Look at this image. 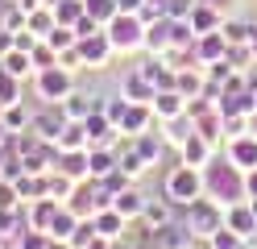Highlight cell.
Instances as JSON below:
<instances>
[{
    "mask_svg": "<svg viewBox=\"0 0 257 249\" xmlns=\"http://www.w3.org/2000/svg\"><path fill=\"white\" fill-rule=\"evenodd\" d=\"M203 195L216 199L220 208H232V204H245L249 187H245V171L228 158V154H216L212 162L203 166Z\"/></svg>",
    "mask_w": 257,
    "mask_h": 249,
    "instance_id": "cell-1",
    "label": "cell"
},
{
    "mask_svg": "<svg viewBox=\"0 0 257 249\" xmlns=\"http://www.w3.org/2000/svg\"><path fill=\"white\" fill-rule=\"evenodd\" d=\"M162 195L183 212L187 204L203 199V171L199 166H187V162H174L166 171V179H162Z\"/></svg>",
    "mask_w": 257,
    "mask_h": 249,
    "instance_id": "cell-2",
    "label": "cell"
},
{
    "mask_svg": "<svg viewBox=\"0 0 257 249\" xmlns=\"http://www.w3.org/2000/svg\"><path fill=\"white\" fill-rule=\"evenodd\" d=\"M104 29H108L112 46H116V54H137V50H146V21H141L137 13H116Z\"/></svg>",
    "mask_w": 257,
    "mask_h": 249,
    "instance_id": "cell-3",
    "label": "cell"
},
{
    "mask_svg": "<svg viewBox=\"0 0 257 249\" xmlns=\"http://www.w3.org/2000/svg\"><path fill=\"white\" fill-rule=\"evenodd\" d=\"M75 88H79V79H75V71H67V66H46V71L34 75V92H38L42 104H62Z\"/></svg>",
    "mask_w": 257,
    "mask_h": 249,
    "instance_id": "cell-4",
    "label": "cell"
},
{
    "mask_svg": "<svg viewBox=\"0 0 257 249\" xmlns=\"http://www.w3.org/2000/svg\"><path fill=\"white\" fill-rule=\"evenodd\" d=\"M183 220H187V228L195 232V241H207L216 228H224V208L216 204V199H195V204H187L183 208Z\"/></svg>",
    "mask_w": 257,
    "mask_h": 249,
    "instance_id": "cell-5",
    "label": "cell"
},
{
    "mask_svg": "<svg viewBox=\"0 0 257 249\" xmlns=\"http://www.w3.org/2000/svg\"><path fill=\"white\" fill-rule=\"evenodd\" d=\"M79 50H83V62H87V71H104V66H108L112 58H116V46H112L108 29L91 33V38H79Z\"/></svg>",
    "mask_w": 257,
    "mask_h": 249,
    "instance_id": "cell-6",
    "label": "cell"
},
{
    "mask_svg": "<svg viewBox=\"0 0 257 249\" xmlns=\"http://www.w3.org/2000/svg\"><path fill=\"white\" fill-rule=\"evenodd\" d=\"M150 241L158 245V249H191L195 245V232L187 228V220H183V212L174 216L170 224H162V228H154L150 232Z\"/></svg>",
    "mask_w": 257,
    "mask_h": 249,
    "instance_id": "cell-7",
    "label": "cell"
},
{
    "mask_svg": "<svg viewBox=\"0 0 257 249\" xmlns=\"http://www.w3.org/2000/svg\"><path fill=\"white\" fill-rule=\"evenodd\" d=\"M71 121H67V112H62V104H42V108H34V133L42 141H58V133L67 129Z\"/></svg>",
    "mask_w": 257,
    "mask_h": 249,
    "instance_id": "cell-8",
    "label": "cell"
},
{
    "mask_svg": "<svg viewBox=\"0 0 257 249\" xmlns=\"http://www.w3.org/2000/svg\"><path fill=\"white\" fill-rule=\"evenodd\" d=\"M83 129H87V149H95V145H108V149H116L120 145V129L108 121V116L95 108L87 121H83Z\"/></svg>",
    "mask_w": 257,
    "mask_h": 249,
    "instance_id": "cell-9",
    "label": "cell"
},
{
    "mask_svg": "<svg viewBox=\"0 0 257 249\" xmlns=\"http://www.w3.org/2000/svg\"><path fill=\"white\" fill-rule=\"evenodd\" d=\"M191 54H195L199 66H212V62H220V58H228V42H224L220 29H216V33H199L195 46H191Z\"/></svg>",
    "mask_w": 257,
    "mask_h": 249,
    "instance_id": "cell-10",
    "label": "cell"
},
{
    "mask_svg": "<svg viewBox=\"0 0 257 249\" xmlns=\"http://www.w3.org/2000/svg\"><path fill=\"white\" fill-rule=\"evenodd\" d=\"M224 224H228L236 237H245V241H253V232H257V212H253V204L245 199V204H232V208H224Z\"/></svg>",
    "mask_w": 257,
    "mask_h": 249,
    "instance_id": "cell-11",
    "label": "cell"
},
{
    "mask_svg": "<svg viewBox=\"0 0 257 249\" xmlns=\"http://www.w3.org/2000/svg\"><path fill=\"white\" fill-rule=\"evenodd\" d=\"M174 216H179V208H174L170 199L162 195V199H146V212H141V220H137V224L146 228V237H150L154 228H162V224H170Z\"/></svg>",
    "mask_w": 257,
    "mask_h": 249,
    "instance_id": "cell-12",
    "label": "cell"
},
{
    "mask_svg": "<svg viewBox=\"0 0 257 249\" xmlns=\"http://www.w3.org/2000/svg\"><path fill=\"white\" fill-rule=\"evenodd\" d=\"M154 125H158V116H154L150 104H128L116 129L124 133V137H137V133H146V129H154Z\"/></svg>",
    "mask_w": 257,
    "mask_h": 249,
    "instance_id": "cell-13",
    "label": "cell"
},
{
    "mask_svg": "<svg viewBox=\"0 0 257 249\" xmlns=\"http://www.w3.org/2000/svg\"><path fill=\"white\" fill-rule=\"evenodd\" d=\"M146 199H150V195H141V191H137V183H128L124 191L112 195V208H116L128 224H137V220H141V212H146Z\"/></svg>",
    "mask_w": 257,
    "mask_h": 249,
    "instance_id": "cell-14",
    "label": "cell"
},
{
    "mask_svg": "<svg viewBox=\"0 0 257 249\" xmlns=\"http://www.w3.org/2000/svg\"><path fill=\"white\" fill-rule=\"evenodd\" d=\"M120 92H124L128 100H133V104H150V100L158 96V88H154V83L137 71V66H128V71L120 75Z\"/></svg>",
    "mask_w": 257,
    "mask_h": 249,
    "instance_id": "cell-15",
    "label": "cell"
},
{
    "mask_svg": "<svg viewBox=\"0 0 257 249\" xmlns=\"http://www.w3.org/2000/svg\"><path fill=\"white\" fill-rule=\"evenodd\" d=\"M58 208H62V199H50V195H42V199H34V204H25L29 228H38V232H50V224H54Z\"/></svg>",
    "mask_w": 257,
    "mask_h": 249,
    "instance_id": "cell-16",
    "label": "cell"
},
{
    "mask_svg": "<svg viewBox=\"0 0 257 249\" xmlns=\"http://www.w3.org/2000/svg\"><path fill=\"white\" fill-rule=\"evenodd\" d=\"M224 154H228L240 171H253V166H257V133H245V137L224 141Z\"/></svg>",
    "mask_w": 257,
    "mask_h": 249,
    "instance_id": "cell-17",
    "label": "cell"
},
{
    "mask_svg": "<svg viewBox=\"0 0 257 249\" xmlns=\"http://www.w3.org/2000/svg\"><path fill=\"white\" fill-rule=\"evenodd\" d=\"M133 145L141 149V158H146L150 166H158V162H162V154H166V137H162V125H154V129H146V133H137V137H133Z\"/></svg>",
    "mask_w": 257,
    "mask_h": 249,
    "instance_id": "cell-18",
    "label": "cell"
},
{
    "mask_svg": "<svg viewBox=\"0 0 257 249\" xmlns=\"http://www.w3.org/2000/svg\"><path fill=\"white\" fill-rule=\"evenodd\" d=\"M174 92H179L183 100L203 96V92H207V75H203V66H199V62H195V66H183V71L174 75Z\"/></svg>",
    "mask_w": 257,
    "mask_h": 249,
    "instance_id": "cell-19",
    "label": "cell"
},
{
    "mask_svg": "<svg viewBox=\"0 0 257 249\" xmlns=\"http://www.w3.org/2000/svg\"><path fill=\"white\" fill-rule=\"evenodd\" d=\"M216 154H220V145H212L207 137H199V133H195V137H191V141L179 149V162H187V166H199V171H203V166L212 162Z\"/></svg>",
    "mask_w": 257,
    "mask_h": 249,
    "instance_id": "cell-20",
    "label": "cell"
},
{
    "mask_svg": "<svg viewBox=\"0 0 257 249\" xmlns=\"http://www.w3.org/2000/svg\"><path fill=\"white\" fill-rule=\"evenodd\" d=\"M150 108H154L158 121H174V116H183V112H187V100L174 92V88H162V92L150 100Z\"/></svg>",
    "mask_w": 257,
    "mask_h": 249,
    "instance_id": "cell-21",
    "label": "cell"
},
{
    "mask_svg": "<svg viewBox=\"0 0 257 249\" xmlns=\"http://www.w3.org/2000/svg\"><path fill=\"white\" fill-rule=\"evenodd\" d=\"M158 125H162V137H166L170 149H183L191 137H195V121H191L187 112H183V116H174V121H158Z\"/></svg>",
    "mask_w": 257,
    "mask_h": 249,
    "instance_id": "cell-22",
    "label": "cell"
},
{
    "mask_svg": "<svg viewBox=\"0 0 257 249\" xmlns=\"http://www.w3.org/2000/svg\"><path fill=\"white\" fill-rule=\"evenodd\" d=\"M91 220H95V232H100V237H108V241H120V237H124V228H128V220H124V216H120L116 208L95 212Z\"/></svg>",
    "mask_w": 257,
    "mask_h": 249,
    "instance_id": "cell-23",
    "label": "cell"
},
{
    "mask_svg": "<svg viewBox=\"0 0 257 249\" xmlns=\"http://www.w3.org/2000/svg\"><path fill=\"white\" fill-rule=\"evenodd\" d=\"M137 71L146 75L158 92H162V88H174V75H179V71H170V66L158 58V54H154V58H141V62H137Z\"/></svg>",
    "mask_w": 257,
    "mask_h": 249,
    "instance_id": "cell-24",
    "label": "cell"
},
{
    "mask_svg": "<svg viewBox=\"0 0 257 249\" xmlns=\"http://www.w3.org/2000/svg\"><path fill=\"white\" fill-rule=\"evenodd\" d=\"M54 171L71 175L75 183H87L91 179V166H87V149H71V154H58V166Z\"/></svg>",
    "mask_w": 257,
    "mask_h": 249,
    "instance_id": "cell-25",
    "label": "cell"
},
{
    "mask_svg": "<svg viewBox=\"0 0 257 249\" xmlns=\"http://www.w3.org/2000/svg\"><path fill=\"white\" fill-rule=\"evenodd\" d=\"M170 17H158V21L146 25V54H162V50L170 46Z\"/></svg>",
    "mask_w": 257,
    "mask_h": 249,
    "instance_id": "cell-26",
    "label": "cell"
},
{
    "mask_svg": "<svg viewBox=\"0 0 257 249\" xmlns=\"http://www.w3.org/2000/svg\"><path fill=\"white\" fill-rule=\"evenodd\" d=\"M187 21H191V29H195V33H216V29L224 25V13L212 9V5H195Z\"/></svg>",
    "mask_w": 257,
    "mask_h": 249,
    "instance_id": "cell-27",
    "label": "cell"
},
{
    "mask_svg": "<svg viewBox=\"0 0 257 249\" xmlns=\"http://www.w3.org/2000/svg\"><path fill=\"white\" fill-rule=\"evenodd\" d=\"M0 66H5V71H9V75H17L21 83L38 75V66H34V54H25V50H9V54H5V58H0Z\"/></svg>",
    "mask_w": 257,
    "mask_h": 249,
    "instance_id": "cell-28",
    "label": "cell"
},
{
    "mask_svg": "<svg viewBox=\"0 0 257 249\" xmlns=\"http://www.w3.org/2000/svg\"><path fill=\"white\" fill-rule=\"evenodd\" d=\"M67 208H71L75 216H83V220H87V216H95V191H91V179H87V183H79V187L71 191Z\"/></svg>",
    "mask_w": 257,
    "mask_h": 249,
    "instance_id": "cell-29",
    "label": "cell"
},
{
    "mask_svg": "<svg viewBox=\"0 0 257 249\" xmlns=\"http://www.w3.org/2000/svg\"><path fill=\"white\" fill-rule=\"evenodd\" d=\"M116 149H108V145H95V149H87V166H91V179H104L108 171H116Z\"/></svg>",
    "mask_w": 257,
    "mask_h": 249,
    "instance_id": "cell-30",
    "label": "cell"
},
{
    "mask_svg": "<svg viewBox=\"0 0 257 249\" xmlns=\"http://www.w3.org/2000/svg\"><path fill=\"white\" fill-rule=\"evenodd\" d=\"M54 25H58V17H54V9H50V5H42V9H34V13L25 17V29H34L42 42L54 33Z\"/></svg>",
    "mask_w": 257,
    "mask_h": 249,
    "instance_id": "cell-31",
    "label": "cell"
},
{
    "mask_svg": "<svg viewBox=\"0 0 257 249\" xmlns=\"http://www.w3.org/2000/svg\"><path fill=\"white\" fill-rule=\"evenodd\" d=\"M58 154H71V149H87V129H83V121H71L67 129L58 133Z\"/></svg>",
    "mask_w": 257,
    "mask_h": 249,
    "instance_id": "cell-32",
    "label": "cell"
},
{
    "mask_svg": "<svg viewBox=\"0 0 257 249\" xmlns=\"http://www.w3.org/2000/svg\"><path fill=\"white\" fill-rule=\"evenodd\" d=\"M0 116H5L9 133H29V129H34V112H29L21 100H17V104H5V112H0Z\"/></svg>",
    "mask_w": 257,
    "mask_h": 249,
    "instance_id": "cell-33",
    "label": "cell"
},
{
    "mask_svg": "<svg viewBox=\"0 0 257 249\" xmlns=\"http://www.w3.org/2000/svg\"><path fill=\"white\" fill-rule=\"evenodd\" d=\"M50 9H54V17H58V25H71V29L87 17L83 0H50Z\"/></svg>",
    "mask_w": 257,
    "mask_h": 249,
    "instance_id": "cell-34",
    "label": "cell"
},
{
    "mask_svg": "<svg viewBox=\"0 0 257 249\" xmlns=\"http://www.w3.org/2000/svg\"><path fill=\"white\" fill-rule=\"evenodd\" d=\"M195 133H199V137H207L212 145H220V141H224V116H220L216 108H212V112H203L199 121H195Z\"/></svg>",
    "mask_w": 257,
    "mask_h": 249,
    "instance_id": "cell-35",
    "label": "cell"
},
{
    "mask_svg": "<svg viewBox=\"0 0 257 249\" xmlns=\"http://www.w3.org/2000/svg\"><path fill=\"white\" fill-rule=\"evenodd\" d=\"M75 187H79V183H75L71 175H62V171H50V175H46V195H50V199H62V204H67Z\"/></svg>",
    "mask_w": 257,
    "mask_h": 249,
    "instance_id": "cell-36",
    "label": "cell"
},
{
    "mask_svg": "<svg viewBox=\"0 0 257 249\" xmlns=\"http://www.w3.org/2000/svg\"><path fill=\"white\" fill-rule=\"evenodd\" d=\"M79 220H83V216H75L67 204H62V208H58V216H54V224H50V237H54V241H71V232H75V224H79Z\"/></svg>",
    "mask_w": 257,
    "mask_h": 249,
    "instance_id": "cell-37",
    "label": "cell"
},
{
    "mask_svg": "<svg viewBox=\"0 0 257 249\" xmlns=\"http://www.w3.org/2000/svg\"><path fill=\"white\" fill-rule=\"evenodd\" d=\"M203 245H207V249H245L249 241H245V237H236V232H232L228 224H224V228H216V232H212V237H207Z\"/></svg>",
    "mask_w": 257,
    "mask_h": 249,
    "instance_id": "cell-38",
    "label": "cell"
},
{
    "mask_svg": "<svg viewBox=\"0 0 257 249\" xmlns=\"http://www.w3.org/2000/svg\"><path fill=\"white\" fill-rule=\"evenodd\" d=\"M83 9H87L91 21H100V25H108L112 17L120 13V9H116V0H83Z\"/></svg>",
    "mask_w": 257,
    "mask_h": 249,
    "instance_id": "cell-39",
    "label": "cell"
},
{
    "mask_svg": "<svg viewBox=\"0 0 257 249\" xmlns=\"http://www.w3.org/2000/svg\"><path fill=\"white\" fill-rule=\"evenodd\" d=\"M0 29H9V33L25 29V9L17 5V0H9V5H5V13H0Z\"/></svg>",
    "mask_w": 257,
    "mask_h": 249,
    "instance_id": "cell-40",
    "label": "cell"
},
{
    "mask_svg": "<svg viewBox=\"0 0 257 249\" xmlns=\"http://www.w3.org/2000/svg\"><path fill=\"white\" fill-rule=\"evenodd\" d=\"M17 100H21V79L0 66V104H17Z\"/></svg>",
    "mask_w": 257,
    "mask_h": 249,
    "instance_id": "cell-41",
    "label": "cell"
},
{
    "mask_svg": "<svg viewBox=\"0 0 257 249\" xmlns=\"http://www.w3.org/2000/svg\"><path fill=\"white\" fill-rule=\"evenodd\" d=\"M46 42H50V46L58 50V54H62V50H71V46L79 42V33H75L71 25H54V33H50V38H46Z\"/></svg>",
    "mask_w": 257,
    "mask_h": 249,
    "instance_id": "cell-42",
    "label": "cell"
},
{
    "mask_svg": "<svg viewBox=\"0 0 257 249\" xmlns=\"http://www.w3.org/2000/svg\"><path fill=\"white\" fill-rule=\"evenodd\" d=\"M34 66H38V71H46V66H58V50H54L50 42H38V46H34Z\"/></svg>",
    "mask_w": 257,
    "mask_h": 249,
    "instance_id": "cell-43",
    "label": "cell"
},
{
    "mask_svg": "<svg viewBox=\"0 0 257 249\" xmlns=\"http://www.w3.org/2000/svg\"><path fill=\"white\" fill-rule=\"evenodd\" d=\"M58 66H67V71H87V62H83V50H79V42L71 46V50H62V54H58Z\"/></svg>",
    "mask_w": 257,
    "mask_h": 249,
    "instance_id": "cell-44",
    "label": "cell"
},
{
    "mask_svg": "<svg viewBox=\"0 0 257 249\" xmlns=\"http://www.w3.org/2000/svg\"><path fill=\"white\" fill-rule=\"evenodd\" d=\"M245 133H249V116H224V141L245 137Z\"/></svg>",
    "mask_w": 257,
    "mask_h": 249,
    "instance_id": "cell-45",
    "label": "cell"
},
{
    "mask_svg": "<svg viewBox=\"0 0 257 249\" xmlns=\"http://www.w3.org/2000/svg\"><path fill=\"white\" fill-rule=\"evenodd\" d=\"M0 208H21V195H17L13 179H0Z\"/></svg>",
    "mask_w": 257,
    "mask_h": 249,
    "instance_id": "cell-46",
    "label": "cell"
},
{
    "mask_svg": "<svg viewBox=\"0 0 257 249\" xmlns=\"http://www.w3.org/2000/svg\"><path fill=\"white\" fill-rule=\"evenodd\" d=\"M199 0H166V17H174V21H183V17H191V9H195Z\"/></svg>",
    "mask_w": 257,
    "mask_h": 249,
    "instance_id": "cell-47",
    "label": "cell"
},
{
    "mask_svg": "<svg viewBox=\"0 0 257 249\" xmlns=\"http://www.w3.org/2000/svg\"><path fill=\"white\" fill-rule=\"evenodd\" d=\"M42 38H38V33L34 29H17V50H25V54H34V46H38Z\"/></svg>",
    "mask_w": 257,
    "mask_h": 249,
    "instance_id": "cell-48",
    "label": "cell"
},
{
    "mask_svg": "<svg viewBox=\"0 0 257 249\" xmlns=\"http://www.w3.org/2000/svg\"><path fill=\"white\" fill-rule=\"evenodd\" d=\"M199 5H212V9H220L224 17H228V13L236 9V0H199Z\"/></svg>",
    "mask_w": 257,
    "mask_h": 249,
    "instance_id": "cell-49",
    "label": "cell"
},
{
    "mask_svg": "<svg viewBox=\"0 0 257 249\" xmlns=\"http://www.w3.org/2000/svg\"><path fill=\"white\" fill-rule=\"evenodd\" d=\"M141 5H146V0H116L120 13H141Z\"/></svg>",
    "mask_w": 257,
    "mask_h": 249,
    "instance_id": "cell-50",
    "label": "cell"
},
{
    "mask_svg": "<svg viewBox=\"0 0 257 249\" xmlns=\"http://www.w3.org/2000/svg\"><path fill=\"white\" fill-rule=\"evenodd\" d=\"M245 187H249V199H253V195H257V166L245 171Z\"/></svg>",
    "mask_w": 257,
    "mask_h": 249,
    "instance_id": "cell-51",
    "label": "cell"
},
{
    "mask_svg": "<svg viewBox=\"0 0 257 249\" xmlns=\"http://www.w3.org/2000/svg\"><path fill=\"white\" fill-rule=\"evenodd\" d=\"M124 249H158V245H154V241H150V237H137V241H128V245H124Z\"/></svg>",
    "mask_w": 257,
    "mask_h": 249,
    "instance_id": "cell-52",
    "label": "cell"
},
{
    "mask_svg": "<svg viewBox=\"0 0 257 249\" xmlns=\"http://www.w3.org/2000/svg\"><path fill=\"white\" fill-rule=\"evenodd\" d=\"M17 5H21V9H25V17H29V13H34V9H42L46 0H17Z\"/></svg>",
    "mask_w": 257,
    "mask_h": 249,
    "instance_id": "cell-53",
    "label": "cell"
},
{
    "mask_svg": "<svg viewBox=\"0 0 257 249\" xmlns=\"http://www.w3.org/2000/svg\"><path fill=\"white\" fill-rule=\"evenodd\" d=\"M9 137H13V133H9V125H5V116H0V145H5Z\"/></svg>",
    "mask_w": 257,
    "mask_h": 249,
    "instance_id": "cell-54",
    "label": "cell"
},
{
    "mask_svg": "<svg viewBox=\"0 0 257 249\" xmlns=\"http://www.w3.org/2000/svg\"><path fill=\"white\" fill-rule=\"evenodd\" d=\"M50 249H71V245H67V241H54V237H50Z\"/></svg>",
    "mask_w": 257,
    "mask_h": 249,
    "instance_id": "cell-55",
    "label": "cell"
},
{
    "mask_svg": "<svg viewBox=\"0 0 257 249\" xmlns=\"http://www.w3.org/2000/svg\"><path fill=\"white\" fill-rule=\"evenodd\" d=\"M249 133H257V112H253V116H249Z\"/></svg>",
    "mask_w": 257,
    "mask_h": 249,
    "instance_id": "cell-56",
    "label": "cell"
},
{
    "mask_svg": "<svg viewBox=\"0 0 257 249\" xmlns=\"http://www.w3.org/2000/svg\"><path fill=\"white\" fill-rule=\"evenodd\" d=\"M249 50H253V62H257V38H253V42H249Z\"/></svg>",
    "mask_w": 257,
    "mask_h": 249,
    "instance_id": "cell-57",
    "label": "cell"
},
{
    "mask_svg": "<svg viewBox=\"0 0 257 249\" xmlns=\"http://www.w3.org/2000/svg\"><path fill=\"white\" fill-rule=\"evenodd\" d=\"M249 245H253V249H257V232H253V241H249Z\"/></svg>",
    "mask_w": 257,
    "mask_h": 249,
    "instance_id": "cell-58",
    "label": "cell"
},
{
    "mask_svg": "<svg viewBox=\"0 0 257 249\" xmlns=\"http://www.w3.org/2000/svg\"><path fill=\"white\" fill-rule=\"evenodd\" d=\"M5 5H9V0H0V13H5Z\"/></svg>",
    "mask_w": 257,
    "mask_h": 249,
    "instance_id": "cell-59",
    "label": "cell"
},
{
    "mask_svg": "<svg viewBox=\"0 0 257 249\" xmlns=\"http://www.w3.org/2000/svg\"><path fill=\"white\" fill-rule=\"evenodd\" d=\"M245 249H253V245H245Z\"/></svg>",
    "mask_w": 257,
    "mask_h": 249,
    "instance_id": "cell-60",
    "label": "cell"
},
{
    "mask_svg": "<svg viewBox=\"0 0 257 249\" xmlns=\"http://www.w3.org/2000/svg\"><path fill=\"white\" fill-rule=\"evenodd\" d=\"M253 96H257V92H253Z\"/></svg>",
    "mask_w": 257,
    "mask_h": 249,
    "instance_id": "cell-61",
    "label": "cell"
}]
</instances>
